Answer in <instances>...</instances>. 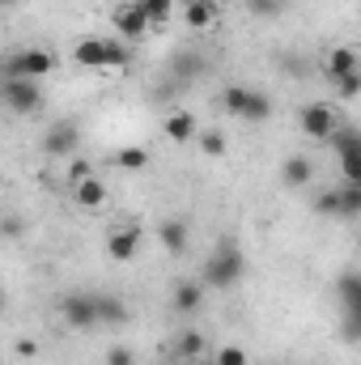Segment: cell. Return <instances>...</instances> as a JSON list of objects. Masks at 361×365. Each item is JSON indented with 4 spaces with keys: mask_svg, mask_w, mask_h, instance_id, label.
Listing matches in <instances>:
<instances>
[{
    "mask_svg": "<svg viewBox=\"0 0 361 365\" xmlns=\"http://www.w3.org/2000/svg\"><path fill=\"white\" fill-rule=\"evenodd\" d=\"M81 149V123L77 119H56L43 132V153L47 158H73Z\"/></svg>",
    "mask_w": 361,
    "mask_h": 365,
    "instance_id": "cell-7",
    "label": "cell"
},
{
    "mask_svg": "<svg viewBox=\"0 0 361 365\" xmlns=\"http://www.w3.org/2000/svg\"><path fill=\"white\" fill-rule=\"evenodd\" d=\"M332 86L340 90V98H349V102H353L357 90H361V73H349V77H340V81H332Z\"/></svg>",
    "mask_w": 361,
    "mask_h": 365,
    "instance_id": "cell-31",
    "label": "cell"
},
{
    "mask_svg": "<svg viewBox=\"0 0 361 365\" xmlns=\"http://www.w3.org/2000/svg\"><path fill=\"white\" fill-rule=\"evenodd\" d=\"M336 191H340V221H353L361 212V187L357 182H340Z\"/></svg>",
    "mask_w": 361,
    "mask_h": 365,
    "instance_id": "cell-24",
    "label": "cell"
},
{
    "mask_svg": "<svg viewBox=\"0 0 361 365\" xmlns=\"http://www.w3.org/2000/svg\"><path fill=\"white\" fill-rule=\"evenodd\" d=\"M111 21H115V34H119L123 43H136V38H145V34L153 30V26L145 21V13L136 9V0H132V4H115V9H111Z\"/></svg>",
    "mask_w": 361,
    "mask_h": 365,
    "instance_id": "cell-9",
    "label": "cell"
},
{
    "mask_svg": "<svg viewBox=\"0 0 361 365\" xmlns=\"http://www.w3.org/2000/svg\"><path fill=\"white\" fill-rule=\"evenodd\" d=\"M336 293H340V302H345V310H361V276L349 268V272H340L336 280Z\"/></svg>",
    "mask_w": 361,
    "mask_h": 365,
    "instance_id": "cell-20",
    "label": "cell"
},
{
    "mask_svg": "<svg viewBox=\"0 0 361 365\" xmlns=\"http://www.w3.org/2000/svg\"><path fill=\"white\" fill-rule=\"evenodd\" d=\"M187 365H213V361H204V357H200V361H187Z\"/></svg>",
    "mask_w": 361,
    "mask_h": 365,
    "instance_id": "cell-37",
    "label": "cell"
},
{
    "mask_svg": "<svg viewBox=\"0 0 361 365\" xmlns=\"http://www.w3.org/2000/svg\"><path fill=\"white\" fill-rule=\"evenodd\" d=\"M56 56L43 51V47H26V51H13L4 60V77H26V81H43L47 73H56Z\"/></svg>",
    "mask_w": 361,
    "mask_h": 365,
    "instance_id": "cell-4",
    "label": "cell"
},
{
    "mask_svg": "<svg viewBox=\"0 0 361 365\" xmlns=\"http://www.w3.org/2000/svg\"><path fill=\"white\" fill-rule=\"evenodd\" d=\"M213 365H247V349H238V344H225L221 353H217V361Z\"/></svg>",
    "mask_w": 361,
    "mask_h": 365,
    "instance_id": "cell-30",
    "label": "cell"
},
{
    "mask_svg": "<svg viewBox=\"0 0 361 365\" xmlns=\"http://www.w3.org/2000/svg\"><path fill=\"white\" fill-rule=\"evenodd\" d=\"M158 238H162V247H166L171 255H187L191 230H187V221H183V217H166V221L158 225Z\"/></svg>",
    "mask_w": 361,
    "mask_h": 365,
    "instance_id": "cell-12",
    "label": "cell"
},
{
    "mask_svg": "<svg viewBox=\"0 0 361 365\" xmlns=\"http://www.w3.org/2000/svg\"><path fill=\"white\" fill-rule=\"evenodd\" d=\"M327 149L340 153V170H345V182H357L361 187V136L353 128H336L327 136Z\"/></svg>",
    "mask_w": 361,
    "mask_h": 365,
    "instance_id": "cell-6",
    "label": "cell"
},
{
    "mask_svg": "<svg viewBox=\"0 0 361 365\" xmlns=\"http://www.w3.org/2000/svg\"><path fill=\"white\" fill-rule=\"evenodd\" d=\"M86 175H90V166H86V162H77V166H73V175H68V179L77 182V179H86Z\"/></svg>",
    "mask_w": 361,
    "mask_h": 365,
    "instance_id": "cell-35",
    "label": "cell"
},
{
    "mask_svg": "<svg viewBox=\"0 0 361 365\" xmlns=\"http://www.w3.org/2000/svg\"><path fill=\"white\" fill-rule=\"evenodd\" d=\"M243 276H247V255H243V247L234 242V238H221L213 251H208V259H204V272H200V284L204 289H238L243 284Z\"/></svg>",
    "mask_w": 361,
    "mask_h": 365,
    "instance_id": "cell-1",
    "label": "cell"
},
{
    "mask_svg": "<svg viewBox=\"0 0 361 365\" xmlns=\"http://www.w3.org/2000/svg\"><path fill=\"white\" fill-rule=\"evenodd\" d=\"M111 162H115L119 170H145V166H149V149H141V145H123L119 153H111Z\"/></svg>",
    "mask_w": 361,
    "mask_h": 365,
    "instance_id": "cell-21",
    "label": "cell"
},
{
    "mask_svg": "<svg viewBox=\"0 0 361 365\" xmlns=\"http://www.w3.org/2000/svg\"><path fill=\"white\" fill-rule=\"evenodd\" d=\"M13 353L30 361V357H39V340H30V336H26V340H17V344H13Z\"/></svg>",
    "mask_w": 361,
    "mask_h": 365,
    "instance_id": "cell-34",
    "label": "cell"
},
{
    "mask_svg": "<svg viewBox=\"0 0 361 365\" xmlns=\"http://www.w3.org/2000/svg\"><path fill=\"white\" fill-rule=\"evenodd\" d=\"M183 21L191 30H208L217 21V0H183Z\"/></svg>",
    "mask_w": 361,
    "mask_h": 365,
    "instance_id": "cell-16",
    "label": "cell"
},
{
    "mask_svg": "<svg viewBox=\"0 0 361 365\" xmlns=\"http://www.w3.org/2000/svg\"><path fill=\"white\" fill-rule=\"evenodd\" d=\"M136 9L145 13V21H149V26H162V21H171V17H175V0H136Z\"/></svg>",
    "mask_w": 361,
    "mask_h": 365,
    "instance_id": "cell-23",
    "label": "cell"
},
{
    "mask_svg": "<svg viewBox=\"0 0 361 365\" xmlns=\"http://www.w3.org/2000/svg\"><path fill=\"white\" fill-rule=\"evenodd\" d=\"M243 119L247 123H264V119H272V98L260 90H247V102H243Z\"/></svg>",
    "mask_w": 361,
    "mask_h": 365,
    "instance_id": "cell-19",
    "label": "cell"
},
{
    "mask_svg": "<svg viewBox=\"0 0 361 365\" xmlns=\"http://www.w3.org/2000/svg\"><path fill=\"white\" fill-rule=\"evenodd\" d=\"M141 242H145V234H141V225H128V230H115V234L106 238V255H111L115 264H128V259H136V251H141Z\"/></svg>",
    "mask_w": 361,
    "mask_h": 365,
    "instance_id": "cell-10",
    "label": "cell"
},
{
    "mask_svg": "<svg viewBox=\"0 0 361 365\" xmlns=\"http://www.w3.org/2000/svg\"><path fill=\"white\" fill-rule=\"evenodd\" d=\"M315 208L323 212V217H340V191L332 187V191H323L319 200H315Z\"/></svg>",
    "mask_w": 361,
    "mask_h": 365,
    "instance_id": "cell-28",
    "label": "cell"
},
{
    "mask_svg": "<svg viewBox=\"0 0 361 365\" xmlns=\"http://www.w3.org/2000/svg\"><path fill=\"white\" fill-rule=\"evenodd\" d=\"M106 365H136V353L123 349V344H115V349H106Z\"/></svg>",
    "mask_w": 361,
    "mask_h": 365,
    "instance_id": "cell-32",
    "label": "cell"
},
{
    "mask_svg": "<svg viewBox=\"0 0 361 365\" xmlns=\"http://www.w3.org/2000/svg\"><path fill=\"white\" fill-rule=\"evenodd\" d=\"M298 123H302V132H306L310 140H323V145H327V136H332L336 128H345V123H340V115H336L327 102H310V106H302Z\"/></svg>",
    "mask_w": 361,
    "mask_h": 365,
    "instance_id": "cell-8",
    "label": "cell"
},
{
    "mask_svg": "<svg viewBox=\"0 0 361 365\" xmlns=\"http://www.w3.org/2000/svg\"><path fill=\"white\" fill-rule=\"evenodd\" d=\"M0 314H4V289H0Z\"/></svg>",
    "mask_w": 361,
    "mask_h": 365,
    "instance_id": "cell-36",
    "label": "cell"
},
{
    "mask_svg": "<svg viewBox=\"0 0 361 365\" xmlns=\"http://www.w3.org/2000/svg\"><path fill=\"white\" fill-rule=\"evenodd\" d=\"M123 323H132L128 302L115 293H98V327H123Z\"/></svg>",
    "mask_w": 361,
    "mask_h": 365,
    "instance_id": "cell-11",
    "label": "cell"
},
{
    "mask_svg": "<svg viewBox=\"0 0 361 365\" xmlns=\"http://www.w3.org/2000/svg\"><path fill=\"white\" fill-rule=\"evenodd\" d=\"M73 195H77L81 208H102L106 204V182H98L93 175H86V179L73 182Z\"/></svg>",
    "mask_w": 361,
    "mask_h": 365,
    "instance_id": "cell-17",
    "label": "cell"
},
{
    "mask_svg": "<svg viewBox=\"0 0 361 365\" xmlns=\"http://www.w3.org/2000/svg\"><path fill=\"white\" fill-rule=\"evenodd\" d=\"M4 4H9V0H0V9H4Z\"/></svg>",
    "mask_w": 361,
    "mask_h": 365,
    "instance_id": "cell-38",
    "label": "cell"
},
{
    "mask_svg": "<svg viewBox=\"0 0 361 365\" xmlns=\"http://www.w3.org/2000/svg\"><path fill=\"white\" fill-rule=\"evenodd\" d=\"M0 102L13 115H39L43 110V86L39 81H26V77H4L0 81Z\"/></svg>",
    "mask_w": 361,
    "mask_h": 365,
    "instance_id": "cell-3",
    "label": "cell"
},
{
    "mask_svg": "<svg viewBox=\"0 0 361 365\" xmlns=\"http://www.w3.org/2000/svg\"><path fill=\"white\" fill-rule=\"evenodd\" d=\"M204 349H208V344H204V336H200V331H191V327L175 340V353H179L183 361H200V357H204Z\"/></svg>",
    "mask_w": 361,
    "mask_h": 365,
    "instance_id": "cell-22",
    "label": "cell"
},
{
    "mask_svg": "<svg viewBox=\"0 0 361 365\" xmlns=\"http://www.w3.org/2000/svg\"><path fill=\"white\" fill-rule=\"evenodd\" d=\"M247 9H251L255 17H280V13L289 9V0H247Z\"/></svg>",
    "mask_w": 361,
    "mask_h": 365,
    "instance_id": "cell-27",
    "label": "cell"
},
{
    "mask_svg": "<svg viewBox=\"0 0 361 365\" xmlns=\"http://www.w3.org/2000/svg\"><path fill=\"white\" fill-rule=\"evenodd\" d=\"M243 102H247V86H225V93H221V106H225V115L243 119Z\"/></svg>",
    "mask_w": 361,
    "mask_h": 365,
    "instance_id": "cell-26",
    "label": "cell"
},
{
    "mask_svg": "<svg viewBox=\"0 0 361 365\" xmlns=\"http://www.w3.org/2000/svg\"><path fill=\"white\" fill-rule=\"evenodd\" d=\"M175 73H204V60L200 56H179L175 60Z\"/></svg>",
    "mask_w": 361,
    "mask_h": 365,
    "instance_id": "cell-33",
    "label": "cell"
},
{
    "mask_svg": "<svg viewBox=\"0 0 361 365\" xmlns=\"http://www.w3.org/2000/svg\"><path fill=\"white\" fill-rule=\"evenodd\" d=\"M285 182L289 187H306V182H315V166H310V158H302V153H293V158H285Z\"/></svg>",
    "mask_w": 361,
    "mask_h": 365,
    "instance_id": "cell-18",
    "label": "cell"
},
{
    "mask_svg": "<svg viewBox=\"0 0 361 365\" xmlns=\"http://www.w3.org/2000/svg\"><path fill=\"white\" fill-rule=\"evenodd\" d=\"M323 73H327V81H340V77H349V73H361L357 51H353V47H332L327 60H323Z\"/></svg>",
    "mask_w": 361,
    "mask_h": 365,
    "instance_id": "cell-13",
    "label": "cell"
},
{
    "mask_svg": "<svg viewBox=\"0 0 361 365\" xmlns=\"http://www.w3.org/2000/svg\"><path fill=\"white\" fill-rule=\"evenodd\" d=\"M73 60L81 68H128L132 60V47L123 38H81L73 47Z\"/></svg>",
    "mask_w": 361,
    "mask_h": 365,
    "instance_id": "cell-2",
    "label": "cell"
},
{
    "mask_svg": "<svg viewBox=\"0 0 361 365\" xmlns=\"http://www.w3.org/2000/svg\"><path fill=\"white\" fill-rule=\"evenodd\" d=\"M195 132H200V123H195L191 110H175V115H166V140H175V145H191Z\"/></svg>",
    "mask_w": 361,
    "mask_h": 365,
    "instance_id": "cell-15",
    "label": "cell"
},
{
    "mask_svg": "<svg viewBox=\"0 0 361 365\" xmlns=\"http://www.w3.org/2000/svg\"><path fill=\"white\" fill-rule=\"evenodd\" d=\"M60 319H64L73 331L98 327V293H86V289L64 293V297H60Z\"/></svg>",
    "mask_w": 361,
    "mask_h": 365,
    "instance_id": "cell-5",
    "label": "cell"
},
{
    "mask_svg": "<svg viewBox=\"0 0 361 365\" xmlns=\"http://www.w3.org/2000/svg\"><path fill=\"white\" fill-rule=\"evenodd\" d=\"M0 234H4V238H21V234H26V221H21L17 212H0Z\"/></svg>",
    "mask_w": 361,
    "mask_h": 365,
    "instance_id": "cell-29",
    "label": "cell"
},
{
    "mask_svg": "<svg viewBox=\"0 0 361 365\" xmlns=\"http://www.w3.org/2000/svg\"><path fill=\"white\" fill-rule=\"evenodd\" d=\"M171 302H175L179 314H195V310L204 306V284H200V280H175Z\"/></svg>",
    "mask_w": 361,
    "mask_h": 365,
    "instance_id": "cell-14",
    "label": "cell"
},
{
    "mask_svg": "<svg viewBox=\"0 0 361 365\" xmlns=\"http://www.w3.org/2000/svg\"><path fill=\"white\" fill-rule=\"evenodd\" d=\"M195 145H200V153H204V158H221V153H225V136H221L217 128L195 132Z\"/></svg>",
    "mask_w": 361,
    "mask_h": 365,
    "instance_id": "cell-25",
    "label": "cell"
}]
</instances>
